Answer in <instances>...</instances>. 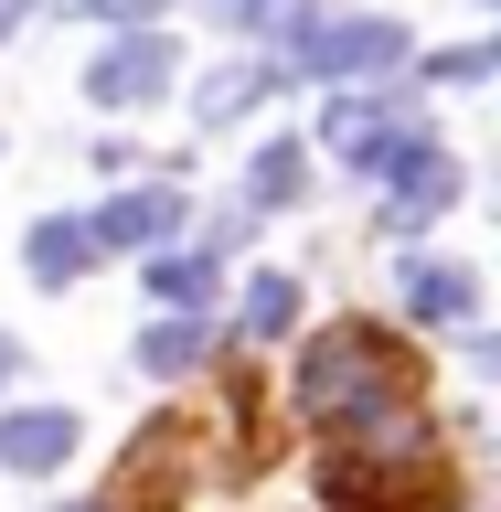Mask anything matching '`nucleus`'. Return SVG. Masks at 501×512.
<instances>
[{
  "label": "nucleus",
  "mask_w": 501,
  "mask_h": 512,
  "mask_svg": "<svg viewBox=\"0 0 501 512\" xmlns=\"http://www.w3.org/2000/svg\"><path fill=\"white\" fill-rule=\"evenodd\" d=\"M299 406H310L320 427H342V438L406 416V342L374 331V320H342V331L310 342V363H299Z\"/></svg>",
  "instance_id": "obj_1"
},
{
  "label": "nucleus",
  "mask_w": 501,
  "mask_h": 512,
  "mask_svg": "<svg viewBox=\"0 0 501 512\" xmlns=\"http://www.w3.org/2000/svg\"><path fill=\"white\" fill-rule=\"evenodd\" d=\"M406 54H416V32L406 22H374V11H363V22H310V32H299V64L331 75V86H342V75H384V64H406Z\"/></svg>",
  "instance_id": "obj_2"
},
{
  "label": "nucleus",
  "mask_w": 501,
  "mask_h": 512,
  "mask_svg": "<svg viewBox=\"0 0 501 512\" xmlns=\"http://www.w3.org/2000/svg\"><path fill=\"white\" fill-rule=\"evenodd\" d=\"M171 75H182L171 32H118V43H107V54L86 64V96H96V107H150V96L171 86Z\"/></svg>",
  "instance_id": "obj_3"
},
{
  "label": "nucleus",
  "mask_w": 501,
  "mask_h": 512,
  "mask_svg": "<svg viewBox=\"0 0 501 512\" xmlns=\"http://www.w3.org/2000/svg\"><path fill=\"white\" fill-rule=\"evenodd\" d=\"M406 118H416V96H342L331 118H320V139H331V160H384V150H406Z\"/></svg>",
  "instance_id": "obj_4"
},
{
  "label": "nucleus",
  "mask_w": 501,
  "mask_h": 512,
  "mask_svg": "<svg viewBox=\"0 0 501 512\" xmlns=\"http://www.w3.org/2000/svg\"><path fill=\"white\" fill-rule=\"evenodd\" d=\"M384 171H395V224H438L448 203H459V160H448V150H427V139H406Z\"/></svg>",
  "instance_id": "obj_5"
},
{
  "label": "nucleus",
  "mask_w": 501,
  "mask_h": 512,
  "mask_svg": "<svg viewBox=\"0 0 501 512\" xmlns=\"http://www.w3.org/2000/svg\"><path fill=\"white\" fill-rule=\"evenodd\" d=\"M64 459H75V416H64V406L0 416V470H64Z\"/></svg>",
  "instance_id": "obj_6"
},
{
  "label": "nucleus",
  "mask_w": 501,
  "mask_h": 512,
  "mask_svg": "<svg viewBox=\"0 0 501 512\" xmlns=\"http://www.w3.org/2000/svg\"><path fill=\"white\" fill-rule=\"evenodd\" d=\"M406 310L438 320V331H459V320L480 310V278H470V267H448V256H406Z\"/></svg>",
  "instance_id": "obj_7"
},
{
  "label": "nucleus",
  "mask_w": 501,
  "mask_h": 512,
  "mask_svg": "<svg viewBox=\"0 0 501 512\" xmlns=\"http://www.w3.org/2000/svg\"><path fill=\"white\" fill-rule=\"evenodd\" d=\"M171 224H182V192H171V182H139V192H118V203L96 214V246H160Z\"/></svg>",
  "instance_id": "obj_8"
},
{
  "label": "nucleus",
  "mask_w": 501,
  "mask_h": 512,
  "mask_svg": "<svg viewBox=\"0 0 501 512\" xmlns=\"http://www.w3.org/2000/svg\"><path fill=\"white\" fill-rule=\"evenodd\" d=\"M267 86H278V64H256V54H246V64H214V75L192 86V118H203V128H224L235 107H256Z\"/></svg>",
  "instance_id": "obj_9"
},
{
  "label": "nucleus",
  "mask_w": 501,
  "mask_h": 512,
  "mask_svg": "<svg viewBox=\"0 0 501 512\" xmlns=\"http://www.w3.org/2000/svg\"><path fill=\"white\" fill-rule=\"evenodd\" d=\"M86 267H96V224H32V278H43V288H75V278H86Z\"/></svg>",
  "instance_id": "obj_10"
},
{
  "label": "nucleus",
  "mask_w": 501,
  "mask_h": 512,
  "mask_svg": "<svg viewBox=\"0 0 501 512\" xmlns=\"http://www.w3.org/2000/svg\"><path fill=\"white\" fill-rule=\"evenodd\" d=\"M299 192H310V150H299V139L256 150V182H246V203H299Z\"/></svg>",
  "instance_id": "obj_11"
},
{
  "label": "nucleus",
  "mask_w": 501,
  "mask_h": 512,
  "mask_svg": "<svg viewBox=\"0 0 501 512\" xmlns=\"http://www.w3.org/2000/svg\"><path fill=\"white\" fill-rule=\"evenodd\" d=\"M139 363H150V374H192V363H203V320H192V310L150 320V342H139Z\"/></svg>",
  "instance_id": "obj_12"
},
{
  "label": "nucleus",
  "mask_w": 501,
  "mask_h": 512,
  "mask_svg": "<svg viewBox=\"0 0 501 512\" xmlns=\"http://www.w3.org/2000/svg\"><path fill=\"white\" fill-rule=\"evenodd\" d=\"M150 299L203 310V299H214V256H150Z\"/></svg>",
  "instance_id": "obj_13"
},
{
  "label": "nucleus",
  "mask_w": 501,
  "mask_h": 512,
  "mask_svg": "<svg viewBox=\"0 0 501 512\" xmlns=\"http://www.w3.org/2000/svg\"><path fill=\"white\" fill-rule=\"evenodd\" d=\"M246 331H256V342L299 331V288H288V278H256V288H246Z\"/></svg>",
  "instance_id": "obj_14"
},
{
  "label": "nucleus",
  "mask_w": 501,
  "mask_h": 512,
  "mask_svg": "<svg viewBox=\"0 0 501 512\" xmlns=\"http://www.w3.org/2000/svg\"><path fill=\"white\" fill-rule=\"evenodd\" d=\"M203 11H214L224 32H288L299 22V0H203Z\"/></svg>",
  "instance_id": "obj_15"
},
{
  "label": "nucleus",
  "mask_w": 501,
  "mask_h": 512,
  "mask_svg": "<svg viewBox=\"0 0 501 512\" xmlns=\"http://www.w3.org/2000/svg\"><path fill=\"white\" fill-rule=\"evenodd\" d=\"M491 43H459V54H427V75H438V86H480V75H491Z\"/></svg>",
  "instance_id": "obj_16"
},
{
  "label": "nucleus",
  "mask_w": 501,
  "mask_h": 512,
  "mask_svg": "<svg viewBox=\"0 0 501 512\" xmlns=\"http://www.w3.org/2000/svg\"><path fill=\"white\" fill-rule=\"evenodd\" d=\"M64 11H96V22H139V32H160V11H171V0H64Z\"/></svg>",
  "instance_id": "obj_17"
},
{
  "label": "nucleus",
  "mask_w": 501,
  "mask_h": 512,
  "mask_svg": "<svg viewBox=\"0 0 501 512\" xmlns=\"http://www.w3.org/2000/svg\"><path fill=\"white\" fill-rule=\"evenodd\" d=\"M11 374H22V352H11V342H0V384H11Z\"/></svg>",
  "instance_id": "obj_18"
},
{
  "label": "nucleus",
  "mask_w": 501,
  "mask_h": 512,
  "mask_svg": "<svg viewBox=\"0 0 501 512\" xmlns=\"http://www.w3.org/2000/svg\"><path fill=\"white\" fill-rule=\"evenodd\" d=\"M11 22H22V11H11V0H0V32H11Z\"/></svg>",
  "instance_id": "obj_19"
}]
</instances>
